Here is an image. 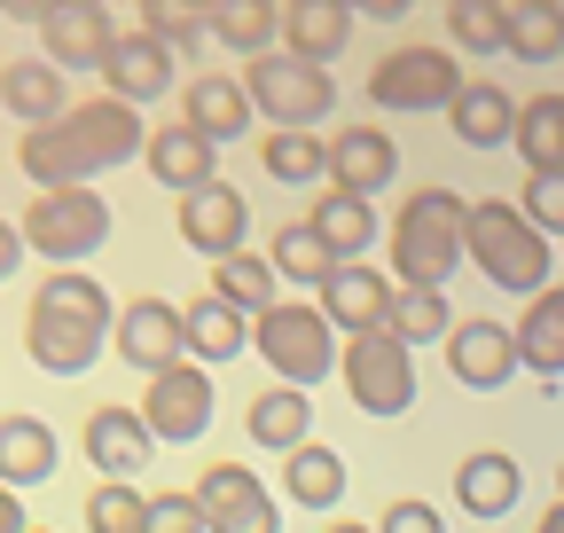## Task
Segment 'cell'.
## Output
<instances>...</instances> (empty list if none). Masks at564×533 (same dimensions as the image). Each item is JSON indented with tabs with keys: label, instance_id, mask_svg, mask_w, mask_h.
I'll use <instances>...</instances> for the list:
<instances>
[{
	"label": "cell",
	"instance_id": "6da1fadb",
	"mask_svg": "<svg viewBox=\"0 0 564 533\" xmlns=\"http://www.w3.org/2000/svg\"><path fill=\"white\" fill-rule=\"evenodd\" d=\"M141 142H150V126H141V110L95 95V102H70L63 118L32 126L17 142V165L32 188H87L95 173H118L141 157Z\"/></svg>",
	"mask_w": 564,
	"mask_h": 533
},
{
	"label": "cell",
	"instance_id": "7a4b0ae2",
	"mask_svg": "<svg viewBox=\"0 0 564 533\" xmlns=\"http://www.w3.org/2000/svg\"><path fill=\"white\" fill-rule=\"evenodd\" d=\"M110 322H118V298L102 291V275L55 266V275L32 291V306H24V353L47 377H87L102 361V346H110Z\"/></svg>",
	"mask_w": 564,
	"mask_h": 533
},
{
	"label": "cell",
	"instance_id": "3957f363",
	"mask_svg": "<svg viewBox=\"0 0 564 533\" xmlns=\"http://www.w3.org/2000/svg\"><path fill=\"white\" fill-rule=\"evenodd\" d=\"M463 259L478 266L494 291H518V298L549 291V266H556L549 236H533L525 213L502 205V196H478V205H463Z\"/></svg>",
	"mask_w": 564,
	"mask_h": 533
},
{
	"label": "cell",
	"instance_id": "277c9868",
	"mask_svg": "<svg viewBox=\"0 0 564 533\" xmlns=\"http://www.w3.org/2000/svg\"><path fill=\"white\" fill-rule=\"evenodd\" d=\"M463 266V196L455 188H408L392 220V283L400 291H447Z\"/></svg>",
	"mask_w": 564,
	"mask_h": 533
},
{
	"label": "cell",
	"instance_id": "5b68a950",
	"mask_svg": "<svg viewBox=\"0 0 564 533\" xmlns=\"http://www.w3.org/2000/svg\"><path fill=\"white\" fill-rule=\"evenodd\" d=\"M251 353L274 369V384H291V392H314L322 377H337V329L322 322V306L274 298V306L251 322Z\"/></svg>",
	"mask_w": 564,
	"mask_h": 533
},
{
	"label": "cell",
	"instance_id": "8992f818",
	"mask_svg": "<svg viewBox=\"0 0 564 533\" xmlns=\"http://www.w3.org/2000/svg\"><path fill=\"white\" fill-rule=\"evenodd\" d=\"M243 95H251V118H267L274 133H314L337 110V79L322 72V63L282 55V47L243 63Z\"/></svg>",
	"mask_w": 564,
	"mask_h": 533
},
{
	"label": "cell",
	"instance_id": "52a82bcc",
	"mask_svg": "<svg viewBox=\"0 0 564 533\" xmlns=\"http://www.w3.org/2000/svg\"><path fill=\"white\" fill-rule=\"evenodd\" d=\"M17 236L47 266H79L110 243V205H102V188H40L32 213L17 220Z\"/></svg>",
	"mask_w": 564,
	"mask_h": 533
},
{
	"label": "cell",
	"instance_id": "ba28073f",
	"mask_svg": "<svg viewBox=\"0 0 564 533\" xmlns=\"http://www.w3.org/2000/svg\"><path fill=\"white\" fill-rule=\"evenodd\" d=\"M337 369H345V392H352V409H361V416H408L415 409V353L400 338H384V329L345 338Z\"/></svg>",
	"mask_w": 564,
	"mask_h": 533
},
{
	"label": "cell",
	"instance_id": "9c48e42d",
	"mask_svg": "<svg viewBox=\"0 0 564 533\" xmlns=\"http://www.w3.org/2000/svg\"><path fill=\"white\" fill-rule=\"evenodd\" d=\"M133 416L150 424L158 447H196L212 432V416H220V392H212V377L196 361H173V369H158L150 384H141V409Z\"/></svg>",
	"mask_w": 564,
	"mask_h": 533
},
{
	"label": "cell",
	"instance_id": "30bf717a",
	"mask_svg": "<svg viewBox=\"0 0 564 533\" xmlns=\"http://www.w3.org/2000/svg\"><path fill=\"white\" fill-rule=\"evenodd\" d=\"M455 95H463V63L447 47H392L369 72L377 110H447Z\"/></svg>",
	"mask_w": 564,
	"mask_h": 533
},
{
	"label": "cell",
	"instance_id": "8fae6325",
	"mask_svg": "<svg viewBox=\"0 0 564 533\" xmlns=\"http://www.w3.org/2000/svg\"><path fill=\"white\" fill-rule=\"evenodd\" d=\"M188 494H196L204 533H282V502L267 494V479L251 463H212Z\"/></svg>",
	"mask_w": 564,
	"mask_h": 533
},
{
	"label": "cell",
	"instance_id": "7c38bea8",
	"mask_svg": "<svg viewBox=\"0 0 564 533\" xmlns=\"http://www.w3.org/2000/svg\"><path fill=\"white\" fill-rule=\"evenodd\" d=\"M322 181L337 196H361V205H377V188L400 181V150H392V133L384 126H345L322 142Z\"/></svg>",
	"mask_w": 564,
	"mask_h": 533
},
{
	"label": "cell",
	"instance_id": "4fadbf2b",
	"mask_svg": "<svg viewBox=\"0 0 564 533\" xmlns=\"http://www.w3.org/2000/svg\"><path fill=\"white\" fill-rule=\"evenodd\" d=\"M40 40H47L55 72H102V55L118 40V17H110V0H47Z\"/></svg>",
	"mask_w": 564,
	"mask_h": 533
},
{
	"label": "cell",
	"instance_id": "5bb4252c",
	"mask_svg": "<svg viewBox=\"0 0 564 533\" xmlns=\"http://www.w3.org/2000/svg\"><path fill=\"white\" fill-rule=\"evenodd\" d=\"M110 346L126 353V369H141V384H150L158 369H173V361H188V346H181V306L173 298H133V306H118V322H110Z\"/></svg>",
	"mask_w": 564,
	"mask_h": 533
},
{
	"label": "cell",
	"instance_id": "9a60e30c",
	"mask_svg": "<svg viewBox=\"0 0 564 533\" xmlns=\"http://www.w3.org/2000/svg\"><path fill=\"white\" fill-rule=\"evenodd\" d=\"M173 63H181L173 47H158L150 32L133 24V32H118V40H110V55H102V72H95V79H102V95H110V102L141 110V102H158V95H173V79H181Z\"/></svg>",
	"mask_w": 564,
	"mask_h": 533
},
{
	"label": "cell",
	"instance_id": "2e32d148",
	"mask_svg": "<svg viewBox=\"0 0 564 533\" xmlns=\"http://www.w3.org/2000/svg\"><path fill=\"white\" fill-rule=\"evenodd\" d=\"M243 236H251V205H243V188L204 181V188H188V196H181V243H188V251H204V259H236V251H243Z\"/></svg>",
	"mask_w": 564,
	"mask_h": 533
},
{
	"label": "cell",
	"instance_id": "e0dca14e",
	"mask_svg": "<svg viewBox=\"0 0 564 533\" xmlns=\"http://www.w3.org/2000/svg\"><path fill=\"white\" fill-rule=\"evenodd\" d=\"M447 369L463 377V392H502L518 377V346H510V329L502 322H486V314H455L447 329Z\"/></svg>",
	"mask_w": 564,
	"mask_h": 533
},
{
	"label": "cell",
	"instance_id": "ac0fdd59",
	"mask_svg": "<svg viewBox=\"0 0 564 533\" xmlns=\"http://www.w3.org/2000/svg\"><path fill=\"white\" fill-rule=\"evenodd\" d=\"M322 322L337 329V338H369V329H384V306H392V275H377V266H337V275L322 283Z\"/></svg>",
	"mask_w": 564,
	"mask_h": 533
},
{
	"label": "cell",
	"instance_id": "d6986e66",
	"mask_svg": "<svg viewBox=\"0 0 564 533\" xmlns=\"http://www.w3.org/2000/svg\"><path fill=\"white\" fill-rule=\"evenodd\" d=\"M181 126H196L212 150L236 142V133H251V95H243V79H228V72H196V79L181 87Z\"/></svg>",
	"mask_w": 564,
	"mask_h": 533
},
{
	"label": "cell",
	"instance_id": "ffe728a7",
	"mask_svg": "<svg viewBox=\"0 0 564 533\" xmlns=\"http://www.w3.org/2000/svg\"><path fill=\"white\" fill-rule=\"evenodd\" d=\"M141 165L158 173V188H204V181H220V150L204 142L196 126H150V142H141Z\"/></svg>",
	"mask_w": 564,
	"mask_h": 533
},
{
	"label": "cell",
	"instance_id": "44dd1931",
	"mask_svg": "<svg viewBox=\"0 0 564 533\" xmlns=\"http://www.w3.org/2000/svg\"><path fill=\"white\" fill-rule=\"evenodd\" d=\"M181 346H188V361L196 369H228L243 346H251V314H236L228 298H196V306H181Z\"/></svg>",
	"mask_w": 564,
	"mask_h": 533
},
{
	"label": "cell",
	"instance_id": "7402d4cb",
	"mask_svg": "<svg viewBox=\"0 0 564 533\" xmlns=\"http://www.w3.org/2000/svg\"><path fill=\"white\" fill-rule=\"evenodd\" d=\"M345 40H352V9H345V0H291V9H282V55L329 72V63L345 55Z\"/></svg>",
	"mask_w": 564,
	"mask_h": 533
},
{
	"label": "cell",
	"instance_id": "603a6c76",
	"mask_svg": "<svg viewBox=\"0 0 564 533\" xmlns=\"http://www.w3.org/2000/svg\"><path fill=\"white\" fill-rule=\"evenodd\" d=\"M150 455H158V439H150V424H141L133 409H95L87 416V463H95V479H133Z\"/></svg>",
	"mask_w": 564,
	"mask_h": 533
},
{
	"label": "cell",
	"instance_id": "cb8c5ba5",
	"mask_svg": "<svg viewBox=\"0 0 564 533\" xmlns=\"http://www.w3.org/2000/svg\"><path fill=\"white\" fill-rule=\"evenodd\" d=\"M518 494H525L518 455H502V447L463 455V471H455V502H463L470 518H510V510H518Z\"/></svg>",
	"mask_w": 564,
	"mask_h": 533
},
{
	"label": "cell",
	"instance_id": "d4e9b609",
	"mask_svg": "<svg viewBox=\"0 0 564 533\" xmlns=\"http://www.w3.org/2000/svg\"><path fill=\"white\" fill-rule=\"evenodd\" d=\"M447 126H455L463 150H502L510 126H518V95L494 87V79H463V95L447 102Z\"/></svg>",
	"mask_w": 564,
	"mask_h": 533
},
{
	"label": "cell",
	"instance_id": "484cf974",
	"mask_svg": "<svg viewBox=\"0 0 564 533\" xmlns=\"http://www.w3.org/2000/svg\"><path fill=\"white\" fill-rule=\"evenodd\" d=\"M55 463H63V447H55V432L40 416H0V487H9V494L47 487Z\"/></svg>",
	"mask_w": 564,
	"mask_h": 533
},
{
	"label": "cell",
	"instance_id": "4316f807",
	"mask_svg": "<svg viewBox=\"0 0 564 533\" xmlns=\"http://www.w3.org/2000/svg\"><path fill=\"white\" fill-rule=\"evenodd\" d=\"M510 346H518V369L564 377V283H549V291L525 298V314H518V329H510Z\"/></svg>",
	"mask_w": 564,
	"mask_h": 533
},
{
	"label": "cell",
	"instance_id": "83f0119b",
	"mask_svg": "<svg viewBox=\"0 0 564 533\" xmlns=\"http://www.w3.org/2000/svg\"><path fill=\"white\" fill-rule=\"evenodd\" d=\"M0 110H9L24 133H32V126H47V118H63V110H70L63 72H55L47 55H40V63H32V55H17L9 72H0Z\"/></svg>",
	"mask_w": 564,
	"mask_h": 533
},
{
	"label": "cell",
	"instance_id": "f1b7e54d",
	"mask_svg": "<svg viewBox=\"0 0 564 533\" xmlns=\"http://www.w3.org/2000/svg\"><path fill=\"white\" fill-rule=\"evenodd\" d=\"M306 228L322 236V251H329L337 266H361V251L377 243V205H361V196H337V188H322V196H314V213H306Z\"/></svg>",
	"mask_w": 564,
	"mask_h": 533
},
{
	"label": "cell",
	"instance_id": "f546056e",
	"mask_svg": "<svg viewBox=\"0 0 564 533\" xmlns=\"http://www.w3.org/2000/svg\"><path fill=\"white\" fill-rule=\"evenodd\" d=\"M243 432H251L267 455H291V447H306V439H314V400H306V392H291V384H267L251 409H243Z\"/></svg>",
	"mask_w": 564,
	"mask_h": 533
},
{
	"label": "cell",
	"instance_id": "4dcf8cb0",
	"mask_svg": "<svg viewBox=\"0 0 564 533\" xmlns=\"http://www.w3.org/2000/svg\"><path fill=\"white\" fill-rule=\"evenodd\" d=\"M502 55L556 63L564 55V0H502Z\"/></svg>",
	"mask_w": 564,
	"mask_h": 533
},
{
	"label": "cell",
	"instance_id": "1f68e13d",
	"mask_svg": "<svg viewBox=\"0 0 564 533\" xmlns=\"http://www.w3.org/2000/svg\"><path fill=\"white\" fill-rule=\"evenodd\" d=\"M282 494L306 502V510H337V502H345V455H337L329 439L291 447V455H282Z\"/></svg>",
	"mask_w": 564,
	"mask_h": 533
},
{
	"label": "cell",
	"instance_id": "d6a6232c",
	"mask_svg": "<svg viewBox=\"0 0 564 533\" xmlns=\"http://www.w3.org/2000/svg\"><path fill=\"white\" fill-rule=\"evenodd\" d=\"M204 40H220L236 55H267L282 40V9H274V0H212V9H204Z\"/></svg>",
	"mask_w": 564,
	"mask_h": 533
},
{
	"label": "cell",
	"instance_id": "836d02e7",
	"mask_svg": "<svg viewBox=\"0 0 564 533\" xmlns=\"http://www.w3.org/2000/svg\"><path fill=\"white\" fill-rule=\"evenodd\" d=\"M510 150L525 157V173H564V95H533V102H518Z\"/></svg>",
	"mask_w": 564,
	"mask_h": 533
},
{
	"label": "cell",
	"instance_id": "e575fe53",
	"mask_svg": "<svg viewBox=\"0 0 564 533\" xmlns=\"http://www.w3.org/2000/svg\"><path fill=\"white\" fill-rule=\"evenodd\" d=\"M455 329V306H447V291H400L392 283V306H384V338H400L408 353L415 346H440Z\"/></svg>",
	"mask_w": 564,
	"mask_h": 533
},
{
	"label": "cell",
	"instance_id": "d590c367",
	"mask_svg": "<svg viewBox=\"0 0 564 533\" xmlns=\"http://www.w3.org/2000/svg\"><path fill=\"white\" fill-rule=\"evenodd\" d=\"M212 298H228L236 314H267L274 298H282V283H274V266L259 259V251H236V259H212Z\"/></svg>",
	"mask_w": 564,
	"mask_h": 533
},
{
	"label": "cell",
	"instance_id": "8d00e7d4",
	"mask_svg": "<svg viewBox=\"0 0 564 533\" xmlns=\"http://www.w3.org/2000/svg\"><path fill=\"white\" fill-rule=\"evenodd\" d=\"M259 259L274 266V283H314V291H322V283L337 275V259L322 251V236H314L306 220H291V228H274V243H267Z\"/></svg>",
	"mask_w": 564,
	"mask_h": 533
},
{
	"label": "cell",
	"instance_id": "74e56055",
	"mask_svg": "<svg viewBox=\"0 0 564 533\" xmlns=\"http://www.w3.org/2000/svg\"><path fill=\"white\" fill-rule=\"evenodd\" d=\"M259 165H267L282 188H314V181H322V133H267V142H259Z\"/></svg>",
	"mask_w": 564,
	"mask_h": 533
},
{
	"label": "cell",
	"instance_id": "f35d334b",
	"mask_svg": "<svg viewBox=\"0 0 564 533\" xmlns=\"http://www.w3.org/2000/svg\"><path fill=\"white\" fill-rule=\"evenodd\" d=\"M141 518H150V494H141L133 479H95V494H87V533H141Z\"/></svg>",
	"mask_w": 564,
	"mask_h": 533
},
{
	"label": "cell",
	"instance_id": "ab89813d",
	"mask_svg": "<svg viewBox=\"0 0 564 533\" xmlns=\"http://www.w3.org/2000/svg\"><path fill=\"white\" fill-rule=\"evenodd\" d=\"M141 32L173 55H188V47H204V9L196 0H141Z\"/></svg>",
	"mask_w": 564,
	"mask_h": 533
},
{
	"label": "cell",
	"instance_id": "60d3db41",
	"mask_svg": "<svg viewBox=\"0 0 564 533\" xmlns=\"http://www.w3.org/2000/svg\"><path fill=\"white\" fill-rule=\"evenodd\" d=\"M447 40L470 55H502V0H447Z\"/></svg>",
	"mask_w": 564,
	"mask_h": 533
},
{
	"label": "cell",
	"instance_id": "b9f144b4",
	"mask_svg": "<svg viewBox=\"0 0 564 533\" xmlns=\"http://www.w3.org/2000/svg\"><path fill=\"white\" fill-rule=\"evenodd\" d=\"M518 213H525V228H533V236H556V243H564V173H533Z\"/></svg>",
	"mask_w": 564,
	"mask_h": 533
},
{
	"label": "cell",
	"instance_id": "7bdbcfd3",
	"mask_svg": "<svg viewBox=\"0 0 564 533\" xmlns=\"http://www.w3.org/2000/svg\"><path fill=\"white\" fill-rule=\"evenodd\" d=\"M141 533H204L196 494H150V518H141Z\"/></svg>",
	"mask_w": 564,
	"mask_h": 533
},
{
	"label": "cell",
	"instance_id": "ee69618b",
	"mask_svg": "<svg viewBox=\"0 0 564 533\" xmlns=\"http://www.w3.org/2000/svg\"><path fill=\"white\" fill-rule=\"evenodd\" d=\"M369 533H447V518H440L432 502H415V494H408V502H392Z\"/></svg>",
	"mask_w": 564,
	"mask_h": 533
},
{
	"label": "cell",
	"instance_id": "f6af8a7d",
	"mask_svg": "<svg viewBox=\"0 0 564 533\" xmlns=\"http://www.w3.org/2000/svg\"><path fill=\"white\" fill-rule=\"evenodd\" d=\"M24 266V236H17V220H0V283H9Z\"/></svg>",
	"mask_w": 564,
	"mask_h": 533
},
{
	"label": "cell",
	"instance_id": "bcb514c9",
	"mask_svg": "<svg viewBox=\"0 0 564 533\" xmlns=\"http://www.w3.org/2000/svg\"><path fill=\"white\" fill-rule=\"evenodd\" d=\"M0 533H32V518H24V502L0 487Z\"/></svg>",
	"mask_w": 564,
	"mask_h": 533
},
{
	"label": "cell",
	"instance_id": "7dc6e473",
	"mask_svg": "<svg viewBox=\"0 0 564 533\" xmlns=\"http://www.w3.org/2000/svg\"><path fill=\"white\" fill-rule=\"evenodd\" d=\"M533 533H564V502H549V510H541V525H533Z\"/></svg>",
	"mask_w": 564,
	"mask_h": 533
},
{
	"label": "cell",
	"instance_id": "c3c4849f",
	"mask_svg": "<svg viewBox=\"0 0 564 533\" xmlns=\"http://www.w3.org/2000/svg\"><path fill=\"white\" fill-rule=\"evenodd\" d=\"M329 533H369V525H352V518H345V525H329Z\"/></svg>",
	"mask_w": 564,
	"mask_h": 533
},
{
	"label": "cell",
	"instance_id": "681fc988",
	"mask_svg": "<svg viewBox=\"0 0 564 533\" xmlns=\"http://www.w3.org/2000/svg\"><path fill=\"white\" fill-rule=\"evenodd\" d=\"M556 494H564V471H556Z\"/></svg>",
	"mask_w": 564,
	"mask_h": 533
},
{
	"label": "cell",
	"instance_id": "f907efd6",
	"mask_svg": "<svg viewBox=\"0 0 564 533\" xmlns=\"http://www.w3.org/2000/svg\"><path fill=\"white\" fill-rule=\"evenodd\" d=\"M32 533H47V525H32Z\"/></svg>",
	"mask_w": 564,
	"mask_h": 533
},
{
	"label": "cell",
	"instance_id": "816d5d0a",
	"mask_svg": "<svg viewBox=\"0 0 564 533\" xmlns=\"http://www.w3.org/2000/svg\"><path fill=\"white\" fill-rule=\"evenodd\" d=\"M556 259H564V251H556Z\"/></svg>",
	"mask_w": 564,
	"mask_h": 533
}]
</instances>
